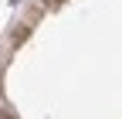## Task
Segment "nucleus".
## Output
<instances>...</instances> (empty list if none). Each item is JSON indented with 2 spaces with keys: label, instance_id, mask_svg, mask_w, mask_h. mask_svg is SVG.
Segmentation results:
<instances>
[{
  "label": "nucleus",
  "instance_id": "nucleus-1",
  "mask_svg": "<svg viewBox=\"0 0 122 119\" xmlns=\"http://www.w3.org/2000/svg\"><path fill=\"white\" fill-rule=\"evenodd\" d=\"M27 34H30V27H20V31H14V34H10V44H14V48H17V44H24V41H27Z\"/></svg>",
  "mask_w": 122,
  "mask_h": 119
},
{
  "label": "nucleus",
  "instance_id": "nucleus-2",
  "mask_svg": "<svg viewBox=\"0 0 122 119\" xmlns=\"http://www.w3.org/2000/svg\"><path fill=\"white\" fill-rule=\"evenodd\" d=\"M65 0H44V7H61Z\"/></svg>",
  "mask_w": 122,
  "mask_h": 119
},
{
  "label": "nucleus",
  "instance_id": "nucleus-3",
  "mask_svg": "<svg viewBox=\"0 0 122 119\" xmlns=\"http://www.w3.org/2000/svg\"><path fill=\"white\" fill-rule=\"evenodd\" d=\"M0 119H14V116H10V112H4V109H0Z\"/></svg>",
  "mask_w": 122,
  "mask_h": 119
}]
</instances>
